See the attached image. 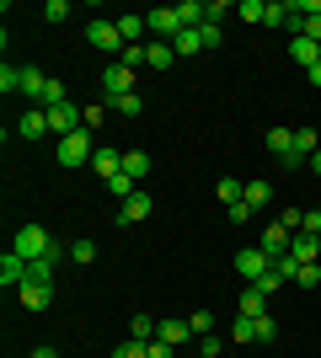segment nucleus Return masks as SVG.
I'll return each instance as SVG.
<instances>
[{
  "mask_svg": "<svg viewBox=\"0 0 321 358\" xmlns=\"http://www.w3.org/2000/svg\"><path fill=\"white\" fill-rule=\"evenodd\" d=\"M11 252H16V257H27V262H38V257L70 252V246H59V241L48 236L43 224H22V230H16V241H11Z\"/></svg>",
  "mask_w": 321,
  "mask_h": 358,
  "instance_id": "nucleus-1",
  "label": "nucleus"
},
{
  "mask_svg": "<svg viewBox=\"0 0 321 358\" xmlns=\"http://www.w3.org/2000/svg\"><path fill=\"white\" fill-rule=\"evenodd\" d=\"M97 139H92V129H80V134H64V139H54V161L59 166H92V155H97Z\"/></svg>",
  "mask_w": 321,
  "mask_h": 358,
  "instance_id": "nucleus-2",
  "label": "nucleus"
},
{
  "mask_svg": "<svg viewBox=\"0 0 321 358\" xmlns=\"http://www.w3.org/2000/svg\"><path fill=\"white\" fill-rule=\"evenodd\" d=\"M43 113H48V134H54V139H64V134H80V129H86V107H76V102L43 107Z\"/></svg>",
  "mask_w": 321,
  "mask_h": 358,
  "instance_id": "nucleus-3",
  "label": "nucleus"
},
{
  "mask_svg": "<svg viewBox=\"0 0 321 358\" xmlns=\"http://www.w3.org/2000/svg\"><path fill=\"white\" fill-rule=\"evenodd\" d=\"M145 27H150L161 43H171V38L183 32V16H177V6H155V11H145Z\"/></svg>",
  "mask_w": 321,
  "mask_h": 358,
  "instance_id": "nucleus-4",
  "label": "nucleus"
},
{
  "mask_svg": "<svg viewBox=\"0 0 321 358\" xmlns=\"http://www.w3.org/2000/svg\"><path fill=\"white\" fill-rule=\"evenodd\" d=\"M129 91H134V70L113 59V64L102 70V96H107V102H118V96H129Z\"/></svg>",
  "mask_w": 321,
  "mask_h": 358,
  "instance_id": "nucleus-5",
  "label": "nucleus"
},
{
  "mask_svg": "<svg viewBox=\"0 0 321 358\" xmlns=\"http://www.w3.org/2000/svg\"><path fill=\"white\" fill-rule=\"evenodd\" d=\"M86 43L97 48V54H123V38H118V22H102L97 16L92 27H86Z\"/></svg>",
  "mask_w": 321,
  "mask_h": 358,
  "instance_id": "nucleus-6",
  "label": "nucleus"
},
{
  "mask_svg": "<svg viewBox=\"0 0 321 358\" xmlns=\"http://www.w3.org/2000/svg\"><path fill=\"white\" fill-rule=\"evenodd\" d=\"M268 268H273V257L262 252V246H246V252H236V273H241L246 284H257Z\"/></svg>",
  "mask_w": 321,
  "mask_h": 358,
  "instance_id": "nucleus-7",
  "label": "nucleus"
},
{
  "mask_svg": "<svg viewBox=\"0 0 321 358\" xmlns=\"http://www.w3.org/2000/svg\"><path fill=\"white\" fill-rule=\"evenodd\" d=\"M16 299H22L27 310H48V305H54V284H43V278H27V284L16 289Z\"/></svg>",
  "mask_w": 321,
  "mask_h": 358,
  "instance_id": "nucleus-8",
  "label": "nucleus"
},
{
  "mask_svg": "<svg viewBox=\"0 0 321 358\" xmlns=\"http://www.w3.org/2000/svg\"><path fill=\"white\" fill-rule=\"evenodd\" d=\"M150 214H155V198L145 193V187H139L134 198H123V209H118V220H123V224H145V220H150Z\"/></svg>",
  "mask_w": 321,
  "mask_h": 358,
  "instance_id": "nucleus-9",
  "label": "nucleus"
},
{
  "mask_svg": "<svg viewBox=\"0 0 321 358\" xmlns=\"http://www.w3.org/2000/svg\"><path fill=\"white\" fill-rule=\"evenodd\" d=\"M22 284H27V257L6 252L0 257V289H22Z\"/></svg>",
  "mask_w": 321,
  "mask_h": 358,
  "instance_id": "nucleus-10",
  "label": "nucleus"
},
{
  "mask_svg": "<svg viewBox=\"0 0 321 358\" xmlns=\"http://www.w3.org/2000/svg\"><path fill=\"white\" fill-rule=\"evenodd\" d=\"M290 236H294L290 224H284V220H273L268 230H262V241H257V246H262L268 257H284V252H290Z\"/></svg>",
  "mask_w": 321,
  "mask_h": 358,
  "instance_id": "nucleus-11",
  "label": "nucleus"
},
{
  "mask_svg": "<svg viewBox=\"0 0 321 358\" xmlns=\"http://www.w3.org/2000/svg\"><path fill=\"white\" fill-rule=\"evenodd\" d=\"M48 80H54V75H43L38 64H27V70H22V96H27L32 107H43V91H48Z\"/></svg>",
  "mask_w": 321,
  "mask_h": 358,
  "instance_id": "nucleus-12",
  "label": "nucleus"
},
{
  "mask_svg": "<svg viewBox=\"0 0 321 358\" xmlns=\"http://www.w3.org/2000/svg\"><path fill=\"white\" fill-rule=\"evenodd\" d=\"M16 134L22 139H48V113L43 107H27V113L16 118Z\"/></svg>",
  "mask_w": 321,
  "mask_h": 358,
  "instance_id": "nucleus-13",
  "label": "nucleus"
},
{
  "mask_svg": "<svg viewBox=\"0 0 321 358\" xmlns=\"http://www.w3.org/2000/svg\"><path fill=\"white\" fill-rule=\"evenodd\" d=\"M290 257L300 262V268H306V262H316V257H321V241H316V236H306V230H294V236H290Z\"/></svg>",
  "mask_w": 321,
  "mask_h": 358,
  "instance_id": "nucleus-14",
  "label": "nucleus"
},
{
  "mask_svg": "<svg viewBox=\"0 0 321 358\" xmlns=\"http://www.w3.org/2000/svg\"><path fill=\"white\" fill-rule=\"evenodd\" d=\"M290 59L311 70V64H321V43L316 38H290Z\"/></svg>",
  "mask_w": 321,
  "mask_h": 358,
  "instance_id": "nucleus-15",
  "label": "nucleus"
},
{
  "mask_svg": "<svg viewBox=\"0 0 321 358\" xmlns=\"http://www.w3.org/2000/svg\"><path fill=\"white\" fill-rule=\"evenodd\" d=\"M155 337H161V343H171V348H183L187 337H193V327H187L183 315H166V321H161V331H155Z\"/></svg>",
  "mask_w": 321,
  "mask_h": 358,
  "instance_id": "nucleus-16",
  "label": "nucleus"
},
{
  "mask_svg": "<svg viewBox=\"0 0 321 358\" xmlns=\"http://www.w3.org/2000/svg\"><path fill=\"white\" fill-rule=\"evenodd\" d=\"M171 54H177V59H193V54H204L199 27H183V32H177V38H171Z\"/></svg>",
  "mask_w": 321,
  "mask_h": 358,
  "instance_id": "nucleus-17",
  "label": "nucleus"
},
{
  "mask_svg": "<svg viewBox=\"0 0 321 358\" xmlns=\"http://www.w3.org/2000/svg\"><path fill=\"white\" fill-rule=\"evenodd\" d=\"M92 166H97V177H102V182H113V177L123 171V150H97Z\"/></svg>",
  "mask_w": 321,
  "mask_h": 358,
  "instance_id": "nucleus-18",
  "label": "nucleus"
},
{
  "mask_svg": "<svg viewBox=\"0 0 321 358\" xmlns=\"http://www.w3.org/2000/svg\"><path fill=\"white\" fill-rule=\"evenodd\" d=\"M145 64H150V70H171V64H177V54H171V43H161V38H150V43H145Z\"/></svg>",
  "mask_w": 321,
  "mask_h": 358,
  "instance_id": "nucleus-19",
  "label": "nucleus"
},
{
  "mask_svg": "<svg viewBox=\"0 0 321 358\" xmlns=\"http://www.w3.org/2000/svg\"><path fill=\"white\" fill-rule=\"evenodd\" d=\"M241 315H246V321H257V315H268V294L246 284V289H241Z\"/></svg>",
  "mask_w": 321,
  "mask_h": 358,
  "instance_id": "nucleus-20",
  "label": "nucleus"
},
{
  "mask_svg": "<svg viewBox=\"0 0 321 358\" xmlns=\"http://www.w3.org/2000/svg\"><path fill=\"white\" fill-rule=\"evenodd\" d=\"M155 331H161L155 315H134V321H129V343H155Z\"/></svg>",
  "mask_w": 321,
  "mask_h": 358,
  "instance_id": "nucleus-21",
  "label": "nucleus"
},
{
  "mask_svg": "<svg viewBox=\"0 0 321 358\" xmlns=\"http://www.w3.org/2000/svg\"><path fill=\"white\" fill-rule=\"evenodd\" d=\"M145 32H150V27H145V16H118V38H123V48H134Z\"/></svg>",
  "mask_w": 321,
  "mask_h": 358,
  "instance_id": "nucleus-22",
  "label": "nucleus"
},
{
  "mask_svg": "<svg viewBox=\"0 0 321 358\" xmlns=\"http://www.w3.org/2000/svg\"><path fill=\"white\" fill-rule=\"evenodd\" d=\"M123 171H129L134 182H145L150 177V155H145V150H123Z\"/></svg>",
  "mask_w": 321,
  "mask_h": 358,
  "instance_id": "nucleus-23",
  "label": "nucleus"
},
{
  "mask_svg": "<svg viewBox=\"0 0 321 358\" xmlns=\"http://www.w3.org/2000/svg\"><path fill=\"white\" fill-rule=\"evenodd\" d=\"M214 193H220V203L230 209V203H241V198H246V182H236V177H220V187H214Z\"/></svg>",
  "mask_w": 321,
  "mask_h": 358,
  "instance_id": "nucleus-24",
  "label": "nucleus"
},
{
  "mask_svg": "<svg viewBox=\"0 0 321 358\" xmlns=\"http://www.w3.org/2000/svg\"><path fill=\"white\" fill-rule=\"evenodd\" d=\"M268 150H273L278 161H284V155L294 150V129H268Z\"/></svg>",
  "mask_w": 321,
  "mask_h": 358,
  "instance_id": "nucleus-25",
  "label": "nucleus"
},
{
  "mask_svg": "<svg viewBox=\"0 0 321 358\" xmlns=\"http://www.w3.org/2000/svg\"><path fill=\"white\" fill-rule=\"evenodd\" d=\"M102 187H107L113 198H134V193H139V182L129 177V171H118V177H113V182H102Z\"/></svg>",
  "mask_w": 321,
  "mask_h": 358,
  "instance_id": "nucleus-26",
  "label": "nucleus"
},
{
  "mask_svg": "<svg viewBox=\"0 0 321 358\" xmlns=\"http://www.w3.org/2000/svg\"><path fill=\"white\" fill-rule=\"evenodd\" d=\"M113 113H123V118H139V113H145V96H139V91H129V96H118V102H113Z\"/></svg>",
  "mask_w": 321,
  "mask_h": 358,
  "instance_id": "nucleus-27",
  "label": "nucleus"
},
{
  "mask_svg": "<svg viewBox=\"0 0 321 358\" xmlns=\"http://www.w3.org/2000/svg\"><path fill=\"white\" fill-rule=\"evenodd\" d=\"M70 262H80V268L97 262V241H70Z\"/></svg>",
  "mask_w": 321,
  "mask_h": 358,
  "instance_id": "nucleus-28",
  "label": "nucleus"
},
{
  "mask_svg": "<svg viewBox=\"0 0 321 358\" xmlns=\"http://www.w3.org/2000/svg\"><path fill=\"white\" fill-rule=\"evenodd\" d=\"M236 16H241V22H268V6H262V0H241Z\"/></svg>",
  "mask_w": 321,
  "mask_h": 358,
  "instance_id": "nucleus-29",
  "label": "nucleus"
},
{
  "mask_svg": "<svg viewBox=\"0 0 321 358\" xmlns=\"http://www.w3.org/2000/svg\"><path fill=\"white\" fill-rule=\"evenodd\" d=\"M225 220H230V224H252V220H257V209L241 198V203H230V209H225Z\"/></svg>",
  "mask_w": 321,
  "mask_h": 358,
  "instance_id": "nucleus-30",
  "label": "nucleus"
},
{
  "mask_svg": "<svg viewBox=\"0 0 321 358\" xmlns=\"http://www.w3.org/2000/svg\"><path fill=\"white\" fill-rule=\"evenodd\" d=\"M252 331H257V343H273V337H278V321H273V315H257Z\"/></svg>",
  "mask_w": 321,
  "mask_h": 358,
  "instance_id": "nucleus-31",
  "label": "nucleus"
},
{
  "mask_svg": "<svg viewBox=\"0 0 321 358\" xmlns=\"http://www.w3.org/2000/svg\"><path fill=\"white\" fill-rule=\"evenodd\" d=\"M187 327H193V337H209V331H214V315L209 310H193V315H187Z\"/></svg>",
  "mask_w": 321,
  "mask_h": 358,
  "instance_id": "nucleus-32",
  "label": "nucleus"
},
{
  "mask_svg": "<svg viewBox=\"0 0 321 358\" xmlns=\"http://www.w3.org/2000/svg\"><path fill=\"white\" fill-rule=\"evenodd\" d=\"M294 284H300V289H316L321 284V262H306V268L294 273Z\"/></svg>",
  "mask_w": 321,
  "mask_h": 358,
  "instance_id": "nucleus-33",
  "label": "nucleus"
},
{
  "mask_svg": "<svg viewBox=\"0 0 321 358\" xmlns=\"http://www.w3.org/2000/svg\"><path fill=\"white\" fill-rule=\"evenodd\" d=\"M268 193H273L268 182H246V203H252V209H262V203H268Z\"/></svg>",
  "mask_w": 321,
  "mask_h": 358,
  "instance_id": "nucleus-34",
  "label": "nucleus"
},
{
  "mask_svg": "<svg viewBox=\"0 0 321 358\" xmlns=\"http://www.w3.org/2000/svg\"><path fill=\"white\" fill-rule=\"evenodd\" d=\"M230 337H236V343H257V331H252V321H246V315H236V321H230Z\"/></svg>",
  "mask_w": 321,
  "mask_h": 358,
  "instance_id": "nucleus-35",
  "label": "nucleus"
},
{
  "mask_svg": "<svg viewBox=\"0 0 321 358\" xmlns=\"http://www.w3.org/2000/svg\"><path fill=\"white\" fill-rule=\"evenodd\" d=\"M0 91L11 96V91H22V70H11V64H0Z\"/></svg>",
  "mask_w": 321,
  "mask_h": 358,
  "instance_id": "nucleus-36",
  "label": "nucleus"
},
{
  "mask_svg": "<svg viewBox=\"0 0 321 358\" xmlns=\"http://www.w3.org/2000/svg\"><path fill=\"white\" fill-rule=\"evenodd\" d=\"M199 38H204V48H220V43H225V32H220V22H204V27H199Z\"/></svg>",
  "mask_w": 321,
  "mask_h": 358,
  "instance_id": "nucleus-37",
  "label": "nucleus"
},
{
  "mask_svg": "<svg viewBox=\"0 0 321 358\" xmlns=\"http://www.w3.org/2000/svg\"><path fill=\"white\" fill-rule=\"evenodd\" d=\"M102 123H107V102H92V107H86V129H92V134H97Z\"/></svg>",
  "mask_w": 321,
  "mask_h": 358,
  "instance_id": "nucleus-38",
  "label": "nucleus"
},
{
  "mask_svg": "<svg viewBox=\"0 0 321 358\" xmlns=\"http://www.w3.org/2000/svg\"><path fill=\"white\" fill-rule=\"evenodd\" d=\"M278 284H290V278H284V273H273V268H268V273H262V278H257V284H252V289H262V294H273Z\"/></svg>",
  "mask_w": 321,
  "mask_h": 358,
  "instance_id": "nucleus-39",
  "label": "nucleus"
},
{
  "mask_svg": "<svg viewBox=\"0 0 321 358\" xmlns=\"http://www.w3.org/2000/svg\"><path fill=\"white\" fill-rule=\"evenodd\" d=\"M59 102H64V80L54 75V80H48V91H43V107H59Z\"/></svg>",
  "mask_w": 321,
  "mask_h": 358,
  "instance_id": "nucleus-40",
  "label": "nucleus"
},
{
  "mask_svg": "<svg viewBox=\"0 0 321 358\" xmlns=\"http://www.w3.org/2000/svg\"><path fill=\"white\" fill-rule=\"evenodd\" d=\"M118 64H129V70H139V64H145V43H134V48H123V54H118Z\"/></svg>",
  "mask_w": 321,
  "mask_h": 358,
  "instance_id": "nucleus-41",
  "label": "nucleus"
},
{
  "mask_svg": "<svg viewBox=\"0 0 321 358\" xmlns=\"http://www.w3.org/2000/svg\"><path fill=\"white\" fill-rule=\"evenodd\" d=\"M145 358H177V348H171V343H161V337H155V343H145Z\"/></svg>",
  "mask_w": 321,
  "mask_h": 358,
  "instance_id": "nucleus-42",
  "label": "nucleus"
},
{
  "mask_svg": "<svg viewBox=\"0 0 321 358\" xmlns=\"http://www.w3.org/2000/svg\"><path fill=\"white\" fill-rule=\"evenodd\" d=\"M43 16H48V22H64V16H70V0H48Z\"/></svg>",
  "mask_w": 321,
  "mask_h": 358,
  "instance_id": "nucleus-43",
  "label": "nucleus"
},
{
  "mask_svg": "<svg viewBox=\"0 0 321 358\" xmlns=\"http://www.w3.org/2000/svg\"><path fill=\"white\" fill-rule=\"evenodd\" d=\"M225 16H236V6L230 0H209V22H225Z\"/></svg>",
  "mask_w": 321,
  "mask_h": 358,
  "instance_id": "nucleus-44",
  "label": "nucleus"
},
{
  "mask_svg": "<svg viewBox=\"0 0 321 358\" xmlns=\"http://www.w3.org/2000/svg\"><path fill=\"white\" fill-rule=\"evenodd\" d=\"M113 358H145V343H118V348H113Z\"/></svg>",
  "mask_w": 321,
  "mask_h": 358,
  "instance_id": "nucleus-45",
  "label": "nucleus"
},
{
  "mask_svg": "<svg viewBox=\"0 0 321 358\" xmlns=\"http://www.w3.org/2000/svg\"><path fill=\"white\" fill-rule=\"evenodd\" d=\"M300 230H306V236H316V241H321V209H311L306 220H300Z\"/></svg>",
  "mask_w": 321,
  "mask_h": 358,
  "instance_id": "nucleus-46",
  "label": "nucleus"
},
{
  "mask_svg": "<svg viewBox=\"0 0 321 358\" xmlns=\"http://www.w3.org/2000/svg\"><path fill=\"white\" fill-rule=\"evenodd\" d=\"M199 353H204V358H220V337H214V331H209V337L199 343Z\"/></svg>",
  "mask_w": 321,
  "mask_h": 358,
  "instance_id": "nucleus-47",
  "label": "nucleus"
},
{
  "mask_svg": "<svg viewBox=\"0 0 321 358\" xmlns=\"http://www.w3.org/2000/svg\"><path fill=\"white\" fill-rule=\"evenodd\" d=\"M311 86H316V91H321V64H311Z\"/></svg>",
  "mask_w": 321,
  "mask_h": 358,
  "instance_id": "nucleus-48",
  "label": "nucleus"
},
{
  "mask_svg": "<svg viewBox=\"0 0 321 358\" xmlns=\"http://www.w3.org/2000/svg\"><path fill=\"white\" fill-rule=\"evenodd\" d=\"M311 171H316V177H321V150H316V155H311Z\"/></svg>",
  "mask_w": 321,
  "mask_h": 358,
  "instance_id": "nucleus-49",
  "label": "nucleus"
},
{
  "mask_svg": "<svg viewBox=\"0 0 321 358\" xmlns=\"http://www.w3.org/2000/svg\"><path fill=\"white\" fill-rule=\"evenodd\" d=\"M32 358H59V353H54V348H38V353H32Z\"/></svg>",
  "mask_w": 321,
  "mask_h": 358,
  "instance_id": "nucleus-50",
  "label": "nucleus"
},
{
  "mask_svg": "<svg viewBox=\"0 0 321 358\" xmlns=\"http://www.w3.org/2000/svg\"><path fill=\"white\" fill-rule=\"evenodd\" d=\"M199 358H204V353H199Z\"/></svg>",
  "mask_w": 321,
  "mask_h": 358,
  "instance_id": "nucleus-51",
  "label": "nucleus"
}]
</instances>
